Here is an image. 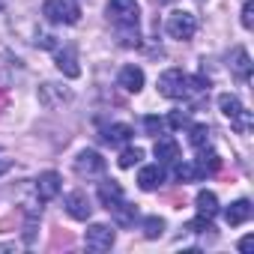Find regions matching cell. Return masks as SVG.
<instances>
[{
    "instance_id": "cell-3",
    "label": "cell",
    "mask_w": 254,
    "mask_h": 254,
    "mask_svg": "<svg viewBox=\"0 0 254 254\" xmlns=\"http://www.w3.org/2000/svg\"><path fill=\"white\" fill-rule=\"evenodd\" d=\"M218 108H221V114L230 120V126L239 132V135H248L251 132V114L242 108V102L236 99V96H230V93H224V96H218Z\"/></svg>"
},
{
    "instance_id": "cell-16",
    "label": "cell",
    "mask_w": 254,
    "mask_h": 254,
    "mask_svg": "<svg viewBox=\"0 0 254 254\" xmlns=\"http://www.w3.org/2000/svg\"><path fill=\"white\" fill-rule=\"evenodd\" d=\"M162 183H165V171H162L159 165H144V168L138 171V186H141L144 191H156Z\"/></svg>"
},
{
    "instance_id": "cell-24",
    "label": "cell",
    "mask_w": 254,
    "mask_h": 254,
    "mask_svg": "<svg viewBox=\"0 0 254 254\" xmlns=\"http://www.w3.org/2000/svg\"><path fill=\"white\" fill-rule=\"evenodd\" d=\"M162 230H165V221L162 218H147L144 221V233H147V239H156V236H162Z\"/></svg>"
},
{
    "instance_id": "cell-28",
    "label": "cell",
    "mask_w": 254,
    "mask_h": 254,
    "mask_svg": "<svg viewBox=\"0 0 254 254\" xmlns=\"http://www.w3.org/2000/svg\"><path fill=\"white\" fill-rule=\"evenodd\" d=\"M251 248H254V239H251V236H245V239L239 242V251H245V254H248Z\"/></svg>"
},
{
    "instance_id": "cell-8",
    "label": "cell",
    "mask_w": 254,
    "mask_h": 254,
    "mask_svg": "<svg viewBox=\"0 0 254 254\" xmlns=\"http://www.w3.org/2000/svg\"><path fill=\"white\" fill-rule=\"evenodd\" d=\"M99 200H102V206H105L108 212H117V209L126 203V194H123L120 183H114V180H105V183L99 186Z\"/></svg>"
},
{
    "instance_id": "cell-20",
    "label": "cell",
    "mask_w": 254,
    "mask_h": 254,
    "mask_svg": "<svg viewBox=\"0 0 254 254\" xmlns=\"http://www.w3.org/2000/svg\"><path fill=\"white\" fill-rule=\"evenodd\" d=\"M200 153V159H194V171H197V177H203V174H215L218 168H221V162H218V156L212 153V150H197Z\"/></svg>"
},
{
    "instance_id": "cell-1",
    "label": "cell",
    "mask_w": 254,
    "mask_h": 254,
    "mask_svg": "<svg viewBox=\"0 0 254 254\" xmlns=\"http://www.w3.org/2000/svg\"><path fill=\"white\" fill-rule=\"evenodd\" d=\"M108 21L126 36L123 42L126 45H132V39L138 42V21H141V6H138V0H108Z\"/></svg>"
},
{
    "instance_id": "cell-17",
    "label": "cell",
    "mask_w": 254,
    "mask_h": 254,
    "mask_svg": "<svg viewBox=\"0 0 254 254\" xmlns=\"http://www.w3.org/2000/svg\"><path fill=\"white\" fill-rule=\"evenodd\" d=\"M251 212H254V206H251L248 200H236V203H230V206L224 209V221H227L230 227H239V224H245V221L251 218Z\"/></svg>"
},
{
    "instance_id": "cell-2",
    "label": "cell",
    "mask_w": 254,
    "mask_h": 254,
    "mask_svg": "<svg viewBox=\"0 0 254 254\" xmlns=\"http://www.w3.org/2000/svg\"><path fill=\"white\" fill-rule=\"evenodd\" d=\"M200 90H206V81L203 78H191L183 69H168V72L159 75V93L165 99H189V96H194Z\"/></svg>"
},
{
    "instance_id": "cell-6",
    "label": "cell",
    "mask_w": 254,
    "mask_h": 254,
    "mask_svg": "<svg viewBox=\"0 0 254 254\" xmlns=\"http://www.w3.org/2000/svg\"><path fill=\"white\" fill-rule=\"evenodd\" d=\"M75 174L78 177H102L105 174V159L96 150H84L75 159Z\"/></svg>"
},
{
    "instance_id": "cell-25",
    "label": "cell",
    "mask_w": 254,
    "mask_h": 254,
    "mask_svg": "<svg viewBox=\"0 0 254 254\" xmlns=\"http://www.w3.org/2000/svg\"><path fill=\"white\" fill-rule=\"evenodd\" d=\"M242 27L245 30L254 27V3H251V0H245V6H242Z\"/></svg>"
},
{
    "instance_id": "cell-5",
    "label": "cell",
    "mask_w": 254,
    "mask_h": 254,
    "mask_svg": "<svg viewBox=\"0 0 254 254\" xmlns=\"http://www.w3.org/2000/svg\"><path fill=\"white\" fill-rule=\"evenodd\" d=\"M165 33H168L171 39L186 42V39H191V36L197 33V18H194L191 12H186V9H177V12L168 15V21H165Z\"/></svg>"
},
{
    "instance_id": "cell-4",
    "label": "cell",
    "mask_w": 254,
    "mask_h": 254,
    "mask_svg": "<svg viewBox=\"0 0 254 254\" xmlns=\"http://www.w3.org/2000/svg\"><path fill=\"white\" fill-rule=\"evenodd\" d=\"M42 15L51 24H78L81 6H78V0H45Z\"/></svg>"
},
{
    "instance_id": "cell-23",
    "label": "cell",
    "mask_w": 254,
    "mask_h": 254,
    "mask_svg": "<svg viewBox=\"0 0 254 254\" xmlns=\"http://www.w3.org/2000/svg\"><path fill=\"white\" fill-rule=\"evenodd\" d=\"M174 174H177V180L180 183H189V180H194L197 177V171H194V162H177V168H174Z\"/></svg>"
},
{
    "instance_id": "cell-11",
    "label": "cell",
    "mask_w": 254,
    "mask_h": 254,
    "mask_svg": "<svg viewBox=\"0 0 254 254\" xmlns=\"http://www.w3.org/2000/svg\"><path fill=\"white\" fill-rule=\"evenodd\" d=\"M60 189H63L60 174H54V171L39 174V180H36V194H39V200H54V197L60 194Z\"/></svg>"
},
{
    "instance_id": "cell-10",
    "label": "cell",
    "mask_w": 254,
    "mask_h": 254,
    "mask_svg": "<svg viewBox=\"0 0 254 254\" xmlns=\"http://www.w3.org/2000/svg\"><path fill=\"white\" fill-rule=\"evenodd\" d=\"M57 69H60L66 78H78V75H81L75 45H63V48H57Z\"/></svg>"
},
{
    "instance_id": "cell-29",
    "label": "cell",
    "mask_w": 254,
    "mask_h": 254,
    "mask_svg": "<svg viewBox=\"0 0 254 254\" xmlns=\"http://www.w3.org/2000/svg\"><path fill=\"white\" fill-rule=\"evenodd\" d=\"M12 168V159H6V156H0V174H6Z\"/></svg>"
},
{
    "instance_id": "cell-9",
    "label": "cell",
    "mask_w": 254,
    "mask_h": 254,
    "mask_svg": "<svg viewBox=\"0 0 254 254\" xmlns=\"http://www.w3.org/2000/svg\"><path fill=\"white\" fill-rule=\"evenodd\" d=\"M66 212H69L75 221H87L90 212H93L87 191H69V194H66Z\"/></svg>"
},
{
    "instance_id": "cell-7",
    "label": "cell",
    "mask_w": 254,
    "mask_h": 254,
    "mask_svg": "<svg viewBox=\"0 0 254 254\" xmlns=\"http://www.w3.org/2000/svg\"><path fill=\"white\" fill-rule=\"evenodd\" d=\"M84 242L90 251H108L114 245V227L108 224H90L87 233H84Z\"/></svg>"
},
{
    "instance_id": "cell-30",
    "label": "cell",
    "mask_w": 254,
    "mask_h": 254,
    "mask_svg": "<svg viewBox=\"0 0 254 254\" xmlns=\"http://www.w3.org/2000/svg\"><path fill=\"white\" fill-rule=\"evenodd\" d=\"M3 3H6V0H0V9H3Z\"/></svg>"
},
{
    "instance_id": "cell-22",
    "label": "cell",
    "mask_w": 254,
    "mask_h": 254,
    "mask_svg": "<svg viewBox=\"0 0 254 254\" xmlns=\"http://www.w3.org/2000/svg\"><path fill=\"white\" fill-rule=\"evenodd\" d=\"M189 141H191L194 150L209 147V129H206V126H191V129H189Z\"/></svg>"
},
{
    "instance_id": "cell-14",
    "label": "cell",
    "mask_w": 254,
    "mask_h": 254,
    "mask_svg": "<svg viewBox=\"0 0 254 254\" xmlns=\"http://www.w3.org/2000/svg\"><path fill=\"white\" fill-rule=\"evenodd\" d=\"M227 63H230V72H233L239 81H248V78H251V57H248L245 48H233L230 57H227Z\"/></svg>"
},
{
    "instance_id": "cell-27",
    "label": "cell",
    "mask_w": 254,
    "mask_h": 254,
    "mask_svg": "<svg viewBox=\"0 0 254 254\" xmlns=\"http://www.w3.org/2000/svg\"><path fill=\"white\" fill-rule=\"evenodd\" d=\"M171 123H174V126H189V117L177 111V114H171Z\"/></svg>"
},
{
    "instance_id": "cell-21",
    "label": "cell",
    "mask_w": 254,
    "mask_h": 254,
    "mask_svg": "<svg viewBox=\"0 0 254 254\" xmlns=\"http://www.w3.org/2000/svg\"><path fill=\"white\" fill-rule=\"evenodd\" d=\"M141 159H144V150L141 147H126L117 162H120V168H135V165H141Z\"/></svg>"
},
{
    "instance_id": "cell-26",
    "label": "cell",
    "mask_w": 254,
    "mask_h": 254,
    "mask_svg": "<svg viewBox=\"0 0 254 254\" xmlns=\"http://www.w3.org/2000/svg\"><path fill=\"white\" fill-rule=\"evenodd\" d=\"M144 126H147V132H150V135H159V132H162V120H159V117H147Z\"/></svg>"
},
{
    "instance_id": "cell-13",
    "label": "cell",
    "mask_w": 254,
    "mask_h": 254,
    "mask_svg": "<svg viewBox=\"0 0 254 254\" xmlns=\"http://www.w3.org/2000/svg\"><path fill=\"white\" fill-rule=\"evenodd\" d=\"M156 159H159L162 165H177V162H180V144H177V138L162 135V138L156 141Z\"/></svg>"
},
{
    "instance_id": "cell-12",
    "label": "cell",
    "mask_w": 254,
    "mask_h": 254,
    "mask_svg": "<svg viewBox=\"0 0 254 254\" xmlns=\"http://www.w3.org/2000/svg\"><path fill=\"white\" fill-rule=\"evenodd\" d=\"M117 84H120L126 93H141V87H144V69H141V66H123Z\"/></svg>"
},
{
    "instance_id": "cell-15",
    "label": "cell",
    "mask_w": 254,
    "mask_h": 254,
    "mask_svg": "<svg viewBox=\"0 0 254 254\" xmlns=\"http://www.w3.org/2000/svg\"><path fill=\"white\" fill-rule=\"evenodd\" d=\"M72 99V93L69 90H63V87H57V84H42V90H39V102L45 105V108H60L63 102H69Z\"/></svg>"
},
{
    "instance_id": "cell-19",
    "label": "cell",
    "mask_w": 254,
    "mask_h": 254,
    "mask_svg": "<svg viewBox=\"0 0 254 254\" xmlns=\"http://www.w3.org/2000/svg\"><path fill=\"white\" fill-rule=\"evenodd\" d=\"M105 144H111V147H117V144H126L132 138V126H126V123H114V126H108L105 129Z\"/></svg>"
},
{
    "instance_id": "cell-18",
    "label": "cell",
    "mask_w": 254,
    "mask_h": 254,
    "mask_svg": "<svg viewBox=\"0 0 254 254\" xmlns=\"http://www.w3.org/2000/svg\"><path fill=\"white\" fill-rule=\"evenodd\" d=\"M194 203H197V215H203V218H209V221L218 215V197H215L212 191H206V189L197 191V200H194Z\"/></svg>"
}]
</instances>
